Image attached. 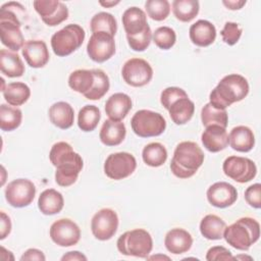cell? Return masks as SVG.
Segmentation results:
<instances>
[{
	"mask_svg": "<svg viewBox=\"0 0 261 261\" xmlns=\"http://www.w3.org/2000/svg\"><path fill=\"white\" fill-rule=\"evenodd\" d=\"M49 159L56 168L55 181L57 185L66 188L76 181L83 169L84 161L68 143H55L50 150Z\"/></svg>",
	"mask_w": 261,
	"mask_h": 261,
	"instance_id": "6da1fadb",
	"label": "cell"
},
{
	"mask_svg": "<svg viewBox=\"0 0 261 261\" xmlns=\"http://www.w3.org/2000/svg\"><path fill=\"white\" fill-rule=\"evenodd\" d=\"M249 93V83L241 74L231 73L223 76L209 95L210 104L217 109H226L236 102H240Z\"/></svg>",
	"mask_w": 261,
	"mask_h": 261,
	"instance_id": "7a4b0ae2",
	"label": "cell"
},
{
	"mask_svg": "<svg viewBox=\"0 0 261 261\" xmlns=\"http://www.w3.org/2000/svg\"><path fill=\"white\" fill-rule=\"evenodd\" d=\"M204 159L205 155L198 144L184 141L174 149L170 170L178 178H189L202 166Z\"/></svg>",
	"mask_w": 261,
	"mask_h": 261,
	"instance_id": "3957f363",
	"label": "cell"
},
{
	"mask_svg": "<svg viewBox=\"0 0 261 261\" xmlns=\"http://www.w3.org/2000/svg\"><path fill=\"white\" fill-rule=\"evenodd\" d=\"M260 237V224L251 217H242L225 227L223 238L232 248L247 251Z\"/></svg>",
	"mask_w": 261,
	"mask_h": 261,
	"instance_id": "277c9868",
	"label": "cell"
},
{
	"mask_svg": "<svg viewBox=\"0 0 261 261\" xmlns=\"http://www.w3.org/2000/svg\"><path fill=\"white\" fill-rule=\"evenodd\" d=\"M116 247L122 255L147 258L153 249V240L146 229L135 228L122 233L116 242Z\"/></svg>",
	"mask_w": 261,
	"mask_h": 261,
	"instance_id": "5b68a950",
	"label": "cell"
},
{
	"mask_svg": "<svg viewBox=\"0 0 261 261\" xmlns=\"http://www.w3.org/2000/svg\"><path fill=\"white\" fill-rule=\"evenodd\" d=\"M86 37L84 29L76 23H70L51 37V47L55 55L65 57L77 50Z\"/></svg>",
	"mask_w": 261,
	"mask_h": 261,
	"instance_id": "8992f818",
	"label": "cell"
},
{
	"mask_svg": "<svg viewBox=\"0 0 261 261\" xmlns=\"http://www.w3.org/2000/svg\"><path fill=\"white\" fill-rule=\"evenodd\" d=\"M130 125L133 132L137 136L141 138H150L160 136L166 128V121L160 113L142 109L133 115Z\"/></svg>",
	"mask_w": 261,
	"mask_h": 261,
	"instance_id": "52a82bcc",
	"label": "cell"
},
{
	"mask_svg": "<svg viewBox=\"0 0 261 261\" xmlns=\"http://www.w3.org/2000/svg\"><path fill=\"white\" fill-rule=\"evenodd\" d=\"M137 167V160L134 155L127 152L110 154L104 162L105 174L114 180L123 179L129 176Z\"/></svg>",
	"mask_w": 261,
	"mask_h": 261,
	"instance_id": "ba28073f",
	"label": "cell"
},
{
	"mask_svg": "<svg viewBox=\"0 0 261 261\" xmlns=\"http://www.w3.org/2000/svg\"><path fill=\"white\" fill-rule=\"evenodd\" d=\"M121 75L127 85L139 88L150 83L153 77V68L145 59L130 58L124 62Z\"/></svg>",
	"mask_w": 261,
	"mask_h": 261,
	"instance_id": "9c48e42d",
	"label": "cell"
},
{
	"mask_svg": "<svg viewBox=\"0 0 261 261\" xmlns=\"http://www.w3.org/2000/svg\"><path fill=\"white\" fill-rule=\"evenodd\" d=\"M5 199L8 204L15 208L29 206L36 196V187L28 178H16L5 188Z\"/></svg>",
	"mask_w": 261,
	"mask_h": 261,
	"instance_id": "30bf717a",
	"label": "cell"
},
{
	"mask_svg": "<svg viewBox=\"0 0 261 261\" xmlns=\"http://www.w3.org/2000/svg\"><path fill=\"white\" fill-rule=\"evenodd\" d=\"M222 170L226 176L240 184L252 180L257 174V167L253 160L234 155L224 160Z\"/></svg>",
	"mask_w": 261,
	"mask_h": 261,
	"instance_id": "8fae6325",
	"label": "cell"
},
{
	"mask_svg": "<svg viewBox=\"0 0 261 261\" xmlns=\"http://www.w3.org/2000/svg\"><path fill=\"white\" fill-rule=\"evenodd\" d=\"M118 216L110 208L100 209L94 214L91 220V230L93 236L99 241L110 240L117 231Z\"/></svg>",
	"mask_w": 261,
	"mask_h": 261,
	"instance_id": "7c38bea8",
	"label": "cell"
},
{
	"mask_svg": "<svg viewBox=\"0 0 261 261\" xmlns=\"http://www.w3.org/2000/svg\"><path fill=\"white\" fill-rule=\"evenodd\" d=\"M51 240L60 247H70L79 243L81 229L79 225L69 218H61L54 221L49 230Z\"/></svg>",
	"mask_w": 261,
	"mask_h": 261,
	"instance_id": "4fadbf2b",
	"label": "cell"
},
{
	"mask_svg": "<svg viewBox=\"0 0 261 261\" xmlns=\"http://www.w3.org/2000/svg\"><path fill=\"white\" fill-rule=\"evenodd\" d=\"M87 53L93 61L105 62L115 53L114 37L104 32L92 34L87 44Z\"/></svg>",
	"mask_w": 261,
	"mask_h": 261,
	"instance_id": "5bb4252c",
	"label": "cell"
},
{
	"mask_svg": "<svg viewBox=\"0 0 261 261\" xmlns=\"http://www.w3.org/2000/svg\"><path fill=\"white\" fill-rule=\"evenodd\" d=\"M33 5L42 20L49 27L58 25L68 17V8L58 0H36Z\"/></svg>",
	"mask_w": 261,
	"mask_h": 261,
	"instance_id": "9a60e30c",
	"label": "cell"
},
{
	"mask_svg": "<svg viewBox=\"0 0 261 261\" xmlns=\"http://www.w3.org/2000/svg\"><path fill=\"white\" fill-rule=\"evenodd\" d=\"M206 196L212 206L226 208L237 201L238 191L232 185L226 181H217L208 188Z\"/></svg>",
	"mask_w": 261,
	"mask_h": 261,
	"instance_id": "2e32d148",
	"label": "cell"
},
{
	"mask_svg": "<svg viewBox=\"0 0 261 261\" xmlns=\"http://www.w3.org/2000/svg\"><path fill=\"white\" fill-rule=\"evenodd\" d=\"M22 56L27 63L33 68L45 66L50 58L48 47L42 40H29L21 49Z\"/></svg>",
	"mask_w": 261,
	"mask_h": 261,
	"instance_id": "e0dca14e",
	"label": "cell"
},
{
	"mask_svg": "<svg viewBox=\"0 0 261 261\" xmlns=\"http://www.w3.org/2000/svg\"><path fill=\"white\" fill-rule=\"evenodd\" d=\"M20 27L21 23L19 22L10 19H0L1 43L12 51L22 49L25 43Z\"/></svg>",
	"mask_w": 261,
	"mask_h": 261,
	"instance_id": "ac0fdd59",
	"label": "cell"
},
{
	"mask_svg": "<svg viewBox=\"0 0 261 261\" xmlns=\"http://www.w3.org/2000/svg\"><path fill=\"white\" fill-rule=\"evenodd\" d=\"M201 141L203 146L212 153L224 150L228 146V134L225 127L220 125H209L202 133Z\"/></svg>",
	"mask_w": 261,
	"mask_h": 261,
	"instance_id": "d6986e66",
	"label": "cell"
},
{
	"mask_svg": "<svg viewBox=\"0 0 261 261\" xmlns=\"http://www.w3.org/2000/svg\"><path fill=\"white\" fill-rule=\"evenodd\" d=\"M164 245L168 252L179 255L188 252L193 245V238L189 231L184 228H171L164 238Z\"/></svg>",
	"mask_w": 261,
	"mask_h": 261,
	"instance_id": "ffe728a7",
	"label": "cell"
},
{
	"mask_svg": "<svg viewBox=\"0 0 261 261\" xmlns=\"http://www.w3.org/2000/svg\"><path fill=\"white\" fill-rule=\"evenodd\" d=\"M189 36L194 45L207 47L215 41L216 29L210 21L199 19L190 27Z\"/></svg>",
	"mask_w": 261,
	"mask_h": 261,
	"instance_id": "44dd1931",
	"label": "cell"
},
{
	"mask_svg": "<svg viewBox=\"0 0 261 261\" xmlns=\"http://www.w3.org/2000/svg\"><path fill=\"white\" fill-rule=\"evenodd\" d=\"M132 109V99L124 93L111 95L105 103V112L109 119L121 121Z\"/></svg>",
	"mask_w": 261,
	"mask_h": 261,
	"instance_id": "7402d4cb",
	"label": "cell"
},
{
	"mask_svg": "<svg viewBox=\"0 0 261 261\" xmlns=\"http://www.w3.org/2000/svg\"><path fill=\"white\" fill-rule=\"evenodd\" d=\"M50 121L61 129H67L72 126L74 121V111L71 105L64 101H59L50 106L49 111Z\"/></svg>",
	"mask_w": 261,
	"mask_h": 261,
	"instance_id": "603a6c76",
	"label": "cell"
},
{
	"mask_svg": "<svg viewBox=\"0 0 261 261\" xmlns=\"http://www.w3.org/2000/svg\"><path fill=\"white\" fill-rule=\"evenodd\" d=\"M125 135L126 128L123 122L107 119L102 124L99 138L105 146H117L123 142Z\"/></svg>",
	"mask_w": 261,
	"mask_h": 261,
	"instance_id": "cb8c5ba5",
	"label": "cell"
},
{
	"mask_svg": "<svg viewBox=\"0 0 261 261\" xmlns=\"http://www.w3.org/2000/svg\"><path fill=\"white\" fill-rule=\"evenodd\" d=\"M228 141L230 147L238 152H249L255 146L254 133L246 125H238L233 127L228 135Z\"/></svg>",
	"mask_w": 261,
	"mask_h": 261,
	"instance_id": "d4e9b609",
	"label": "cell"
},
{
	"mask_svg": "<svg viewBox=\"0 0 261 261\" xmlns=\"http://www.w3.org/2000/svg\"><path fill=\"white\" fill-rule=\"evenodd\" d=\"M122 24L126 36H134L142 33L149 24L146 13L139 7L127 8L122 14Z\"/></svg>",
	"mask_w": 261,
	"mask_h": 261,
	"instance_id": "484cf974",
	"label": "cell"
},
{
	"mask_svg": "<svg viewBox=\"0 0 261 261\" xmlns=\"http://www.w3.org/2000/svg\"><path fill=\"white\" fill-rule=\"evenodd\" d=\"M64 206V199L61 193L54 189H47L41 193L38 199V207L44 215L59 213Z\"/></svg>",
	"mask_w": 261,
	"mask_h": 261,
	"instance_id": "4316f807",
	"label": "cell"
},
{
	"mask_svg": "<svg viewBox=\"0 0 261 261\" xmlns=\"http://www.w3.org/2000/svg\"><path fill=\"white\" fill-rule=\"evenodd\" d=\"M1 72L8 77H19L24 73V65L17 53L1 49L0 51Z\"/></svg>",
	"mask_w": 261,
	"mask_h": 261,
	"instance_id": "83f0119b",
	"label": "cell"
},
{
	"mask_svg": "<svg viewBox=\"0 0 261 261\" xmlns=\"http://www.w3.org/2000/svg\"><path fill=\"white\" fill-rule=\"evenodd\" d=\"M171 120L177 124H185L191 120L195 112V104L189 97L179 98L174 101L168 108Z\"/></svg>",
	"mask_w": 261,
	"mask_h": 261,
	"instance_id": "f1b7e54d",
	"label": "cell"
},
{
	"mask_svg": "<svg viewBox=\"0 0 261 261\" xmlns=\"http://www.w3.org/2000/svg\"><path fill=\"white\" fill-rule=\"evenodd\" d=\"M226 223L219 216L208 214L204 216L200 222V232L207 240H220L223 238V232Z\"/></svg>",
	"mask_w": 261,
	"mask_h": 261,
	"instance_id": "f546056e",
	"label": "cell"
},
{
	"mask_svg": "<svg viewBox=\"0 0 261 261\" xmlns=\"http://www.w3.org/2000/svg\"><path fill=\"white\" fill-rule=\"evenodd\" d=\"M95 83L93 69H76L69 74L68 86L71 90L83 94H88Z\"/></svg>",
	"mask_w": 261,
	"mask_h": 261,
	"instance_id": "4dcf8cb0",
	"label": "cell"
},
{
	"mask_svg": "<svg viewBox=\"0 0 261 261\" xmlns=\"http://www.w3.org/2000/svg\"><path fill=\"white\" fill-rule=\"evenodd\" d=\"M2 93L6 102L12 106H20L24 104L31 96L29 86L21 82H14L6 85L4 89H2Z\"/></svg>",
	"mask_w": 261,
	"mask_h": 261,
	"instance_id": "1f68e13d",
	"label": "cell"
},
{
	"mask_svg": "<svg viewBox=\"0 0 261 261\" xmlns=\"http://www.w3.org/2000/svg\"><path fill=\"white\" fill-rule=\"evenodd\" d=\"M142 158L148 166L159 167L163 165L167 159V150L161 143L153 142L144 147Z\"/></svg>",
	"mask_w": 261,
	"mask_h": 261,
	"instance_id": "d6a6232c",
	"label": "cell"
},
{
	"mask_svg": "<svg viewBox=\"0 0 261 261\" xmlns=\"http://www.w3.org/2000/svg\"><path fill=\"white\" fill-rule=\"evenodd\" d=\"M200 4L197 0H174L172 2V12L176 19L182 22L193 20L199 13Z\"/></svg>",
	"mask_w": 261,
	"mask_h": 261,
	"instance_id": "836d02e7",
	"label": "cell"
},
{
	"mask_svg": "<svg viewBox=\"0 0 261 261\" xmlns=\"http://www.w3.org/2000/svg\"><path fill=\"white\" fill-rule=\"evenodd\" d=\"M90 28L93 34L104 32L114 37L117 32V22L111 13L101 11L92 17L90 21Z\"/></svg>",
	"mask_w": 261,
	"mask_h": 261,
	"instance_id": "e575fe53",
	"label": "cell"
},
{
	"mask_svg": "<svg viewBox=\"0 0 261 261\" xmlns=\"http://www.w3.org/2000/svg\"><path fill=\"white\" fill-rule=\"evenodd\" d=\"M22 119L21 110L17 107L1 104L0 106V127L4 132H11L17 128Z\"/></svg>",
	"mask_w": 261,
	"mask_h": 261,
	"instance_id": "d590c367",
	"label": "cell"
},
{
	"mask_svg": "<svg viewBox=\"0 0 261 261\" xmlns=\"http://www.w3.org/2000/svg\"><path fill=\"white\" fill-rule=\"evenodd\" d=\"M201 120L205 127L215 124L226 128L228 124V114L225 109H217L210 103H207L201 110Z\"/></svg>",
	"mask_w": 261,
	"mask_h": 261,
	"instance_id": "8d00e7d4",
	"label": "cell"
},
{
	"mask_svg": "<svg viewBox=\"0 0 261 261\" xmlns=\"http://www.w3.org/2000/svg\"><path fill=\"white\" fill-rule=\"evenodd\" d=\"M101 118L100 110L95 105H85L79 111L77 125L83 132L94 130Z\"/></svg>",
	"mask_w": 261,
	"mask_h": 261,
	"instance_id": "74e56055",
	"label": "cell"
},
{
	"mask_svg": "<svg viewBox=\"0 0 261 261\" xmlns=\"http://www.w3.org/2000/svg\"><path fill=\"white\" fill-rule=\"evenodd\" d=\"M95 75V83L92 90L85 95V97L89 100H99L101 99L109 90L110 82L108 75L99 68L93 69Z\"/></svg>",
	"mask_w": 261,
	"mask_h": 261,
	"instance_id": "f35d334b",
	"label": "cell"
},
{
	"mask_svg": "<svg viewBox=\"0 0 261 261\" xmlns=\"http://www.w3.org/2000/svg\"><path fill=\"white\" fill-rule=\"evenodd\" d=\"M145 8L148 16L156 21L166 19L170 12V4L167 0H147Z\"/></svg>",
	"mask_w": 261,
	"mask_h": 261,
	"instance_id": "ab89813d",
	"label": "cell"
},
{
	"mask_svg": "<svg viewBox=\"0 0 261 261\" xmlns=\"http://www.w3.org/2000/svg\"><path fill=\"white\" fill-rule=\"evenodd\" d=\"M152 39L158 48L162 50H168L175 44L176 34L174 30L169 27H160L153 33Z\"/></svg>",
	"mask_w": 261,
	"mask_h": 261,
	"instance_id": "60d3db41",
	"label": "cell"
},
{
	"mask_svg": "<svg viewBox=\"0 0 261 261\" xmlns=\"http://www.w3.org/2000/svg\"><path fill=\"white\" fill-rule=\"evenodd\" d=\"M128 46L130 49L137 52H142L145 51L152 40V32L150 27L148 25L142 33L134 35V36H126Z\"/></svg>",
	"mask_w": 261,
	"mask_h": 261,
	"instance_id": "b9f144b4",
	"label": "cell"
},
{
	"mask_svg": "<svg viewBox=\"0 0 261 261\" xmlns=\"http://www.w3.org/2000/svg\"><path fill=\"white\" fill-rule=\"evenodd\" d=\"M242 33H243V30L239 27L237 22L227 21L225 22L223 29L221 30L220 35L222 37V41L225 44L232 46L239 42L242 36Z\"/></svg>",
	"mask_w": 261,
	"mask_h": 261,
	"instance_id": "7bdbcfd3",
	"label": "cell"
},
{
	"mask_svg": "<svg viewBox=\"0 0 261 261\" xmlns=\"http://www.w3.org/2000/svg\"><path fill=\"white\" fill-rule=\"evenodd\" d=\"M184 97H189L185 90L178 87H168L161 92L160 102L163 105V107L166 110H168V108L174 101Z\"/></svg>",
	"mask_w": 261,
	"mask_h": 261,
	"instance_id": "ee69618b",
	"label": "cell"
},
{
	"mask_svg": "<svg viewBox=\"0 0 261 261\" xmlns=\"http://www.w3.org/2000/svg\"><path fill=\"white\" fill-rule=\"evenodd\" d=\"M245 200L253 208L259 209L261 207V185L259 182L246 189Z\"/></svg>",
	"mask_w": 261,
	"mask_h": 261,
	"instance_id": "f6af8a7d",
	"label": "cell"
},
{
	"mask_svg": "<svg viewBox=\"0 0 261 261\" xmlns=\"http://www.w3.org/2000/svg\"><path fill=\"white\" fill-rule=\"evenodd\" d=\"M231 252L222 247V246H214L207 251L206 260L215 261V260H232Z\"/></svg>",
	"mask_w": 261,
	"mask_h": 261,
	"instance_id": "bcb514c9",
	"label": "cell"
},
{
	"mask_svg": "<svg viewBox=\"0 0 261 261\" xmlns=\"http://www.w3.org/2000/svg\"><path fill=\"white\" fill-rule=\"evenodd\" d=\"M11 231V220L9 216L1 211V219H0V240H4Z\"/></svg>",
	"mask_w": 261,
	"mask_h": 261,
	"instance_id": "7dc6e473",
	"label": "cell"
},
{
	"mask_svg": "<svg viewBox=\"0 0 261 261\" xmlns=\"http://www.w3.org/2000/svg\"><path fill=\"white\" fill-rule=\"evenodd\" d=\"M20 260L21 261H27V260H29V261H31V260L45 261L46 257H45L44 253L41 250H38V249H35V248H31V249H28L22 254V256L20 257Z\"/></svg>",
	"mask_w": 261,
	"mask_h": 261,
	"instance_id": "c3c4849f",
	"label": "cell"
},
{
	"mask_svg": "<svg viewBox=\"0 0 261 261\" xmlns=\"http://www.w3.org/2000/svg\"><path fill=\"white\" fill-rule=\"evenodd\" d=\"M61 260L62 261H65V260H69V261H86L87 260V257L79 252V251H71V252H67L66 254H64L62 257H61Z\"/></svg>",
	"mask_w": 261,
	"mask_h": 261,
	"instance_id": "681fc988",
	"label": "cell"
},
{
	"mask_svg": "<svg viewBox=\"0 0 261 261\" xmlns=\"http://www.w3.org/2000/svg\"><path fill=\"white\" fill-rule=\"evenodd\" d=\"M247 1L246 0H223L222 4L230 10H239L241 9L244 5H246Z\"/></svg>",
	"mask_w": 261,
	"mask_h": 261,
	"instance_id": "f907efd6",
	"label": "cell"
},
{
	"mask_svg": "<svg viewBox=\"0 0 261 261\" xmlns=\"http://www.w3.org/2000/svg\"><path fill=\"white\" fill-rule=\"evenodd\" d=\"M99 4L103 7H112L119 4V1H99Z\"/></svg>",
	"mask_w": 261,
	"mask_h": 261,
	"instance_id": "816d5d0a",
	"label": "cell"
},
{
	"mask_svg": "<svg viewBox=\"0 0 261 261\" xmlns=\"http://www.w3.org/2000/svg\"><path fill=\"white\" fill-rule=\"evenodd\" d=\"M147 259L149 260H157V259H166V260H170V258L168 256H165V255H155V256H148Z\"/></svg>",
	"mask_w": 261,
	"mask_h": 261,
	"instance_id": "f5cc1de1",
	"label": "cell"
},
{
	"mask_svg": "<svg viewBox=\"0 0 261 261\" xmlns=\"http://www.w3.org/2000/svg\"><path fill=\"white\" fill-rule=\"evenodd\" d=\"M232 259H249V260H252V257H250V256H245V255H239V256L232 257Z\"/></svg>",
	"mask_w": 261,
	"mask_h": 261,
	"instance_id": "db71d44e",
	"label": "cell"
}]
</instances>
